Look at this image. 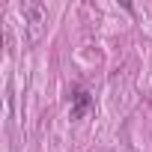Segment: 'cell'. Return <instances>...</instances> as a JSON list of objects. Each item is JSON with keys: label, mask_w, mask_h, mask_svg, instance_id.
<instances>
[{"label": "cell", "mask_w": 152, "mask_h": 152, "mask_svg": "<svg viewBox=\"0 0 152 152\" xmlns=\"http://www.w3.org/2000/svg\"><path fill=\"white\" fill-rule=\"evenodd\" d=\"M90 110H93V96H90L87 90L75 93V102H72V119H84Z\"/></svg>", "instance_id": "obj_1"}]
</instances>
